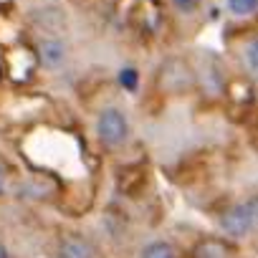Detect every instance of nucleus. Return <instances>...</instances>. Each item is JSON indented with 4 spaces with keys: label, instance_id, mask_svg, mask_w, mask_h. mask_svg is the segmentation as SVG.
Instances as JSON below:
<instances>
[{
    "label": "nucleus",
    "instance_id": "6",
    "mask_svg": "<svg viewBox=\"0 0 258 258\" xmlns=\"http://www.w3.org/2000/svg\"><path fill=\"white\" fill-rule=\"evenodd\" d=\"M145 258H175V250L167 243H152L145 250Z\"/></svg>",
    "mask_w": 258,
    "mask_h": 258
},
{
    "label": "nucleus",
    "instance_id": "8",
    "mask_svg": "<svg viewBox=\"0 0 258 258\" xmlns=\"http://www.w3.org/2000/svg\"><path fill=\"white\" fill-rule=\"evenodd\" d=\"M119 84H121L124 89H129V91H135V89H137V71H135V69H124V71L119 74Z\"/></svg>",
    "mask_w": 258,
    "mask_h": 258
},
{
    "label": "nucleus",
    "instance_id": "4",
    "mask_svg": "<svg viewBox=\"0 0 258 258\" xmlns=\"http://www.w3.org/2000/svg\"><path fill=\"white\" fill-rule=\"evenodd\" d=\"M38 56H41V63H43V66L56 69V66H61V61H63L66 51H63V43H61V41L51 38V41H41Z\"/></svg>",
    "mask_w": 258,
    "mask_h": 258
},
{
    "label": "nucleus",
    "instance_id": "10",
    "mask_svg": "<svg viewBox=\"0 0 258 258\" xmlns=\"http://www.w3.org/2000/svg\"><path fill=\"white\" fill-rule=\"evenodd\" d=\"M172 3H175V8L182 11V13H192V11L198 8V0H172Z\"/></svg>",
    "mask_w": 258,
    "mask_h": 258
},
{
    "label": "nucleus",
    "instance_id": "2",
    "mask_svg": "<svg viewBox=\"0 0 258 258\" xmlns=\"http://www.w3.org/2000/svg\"><path fill=\"white\" fill-rule=\"evenodd\" d=\"M255 208H258V203H248V205H235V208H230V210L220 218L223 230L230 233V235H235V238L250 233V228H253L255 220H258Z\"/></svg>",
    "mask_w": 258,
    "mask_h": 258
},
{
    "label": "nucleus",
    "instance_id": "3",
    "mask_svg": "<svg viewBox=\"0 0 258 258\" xmlns=\"http://www.w3.org/2000/svg\"><path fill=\"white\" fill-rule=\"evenodd\" d=\"M94 250L91 245L84 240V238H76V235H69L61 240V248H58V258H91Z\"/></svg>",
    "mask_w": 258,
    "mask_h": 258
},
{
    "label": "nucleus",
    "instance_id": "9",
    "mask_svg": "<svg viewBox=\"0 0 258 258\" xmlns=\"http://www.w3.org/2000/svg\"><path fill=\"white\" fill-rule=\"evenodd\" d=\"M245 61H248L250 69L258 71V38H253V41L245 46Z\"/></svg>",
    "mask_w": 258,
    "mask_h": 258
},
{
    "label": "nucleus",
    "instance_id": "7",
    "mask_svg": "<svg viewBox=\"0 0 258 258\" xmlns=\"http://www.w3.org/2000/svg\"><path fill=\"white\" fill-rule=\"evenodd\" d=\"M198 258H225V248L218 243H205V245H200Z\"/></svg>",
    "mask_w": 258,
    "mask_h": 258
},
{
    "label": "nucleus",
    "instance_id": "11",
    "mask_svg": "<svg viewBox=\"0 0 258 258\" xmlns=\"http://www.w3.org/2000/svg\"><path fill=\"white\" fill-rule=\"evenodd\" d=\"M3 185H6V167L0 162V190H3Z\"/></svg>",
    "mask_w": 258,
    "mask_h": 258
},
{
    "label": "nucleus",
    "instance_id": "1",
    "mask_svg": "<svg viewBox=\"0 0 258 258\" xmlns=\"http://www.w3.org/2000/svg\"><path fill=\"white\" fill-rule=\"evenodd\" d=\"M96 129H99V140H101L104 145L116 147V145H121V142L126 140L129 124H126V119H124L121 111H116V109H106V111H101Z\"/></svg>",
    "mask_w": 258,
    "mask_h": 258
},
{
    "label": "nucleus",
    "instance_id": "5",
    "mask_svg": "<svg viewBox=\"0 0 258 258\" xmlns=\"http://www.w3.org/2000/svg\"><path fill=\"white\" fill-rule=\"evenodd\" d=\"M228 6L235 16H245V13L258 11V0H228Z\"/></svg>",
    "mask_w": 258,
    "mask_h": 258
},
{
    "label": "nucleus",
    "instance_id": "12",
    "mask_svg": "<svg viewBox=\"0 0 258 258\" xmlns=\"http://www.w3.org/2000/svg\"><path fill=\"white\" fill-rule=\"evenodd\" d=\"M0 258H8V250H6V245L0 243Z\"/></svg>",
    "mask_w": 258,
    "mask_h": 258
}]
</instances>
